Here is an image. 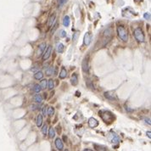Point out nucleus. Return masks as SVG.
<instances>
[{
  "mask_svg": "<svg viewBox=\"0 0 151 151\" xmlns=\"http://www.w3.org/2000/svg\"><path fill=\"white\" fill-rule=\"evenodd\" d=\"M99 116L102 118V120H103L105 123L110 124L115 120L114 115L109 110H100L99 112Z\"/></svg>",
  "mask_w": 151,
  "mask_h": 151,
  "instance_id": "1",
  "label": "nucleus"
},
{
  "mask_svg": "<svg viewBox=\"0 0 151 151\" xmlns=\"http://www.w3.org/2000/svg\"><path fill=\"white\" fill-rule=\"evenodd\" d=\"M116 30H117V33H118L119 37H120L122 41L126 42L128 40V33L123 26H118Z\"/></svg>",
  "mask_w": 151,
  "mask_h": 151,
  "instance_id": "2",
  "label": "nucleus"
},
{
  "mask_svg": "<svg viewBox=\"0 0 151 151\" xmlns=\"http://www.w3.org/2000/svg\"><path fill=\"white\" fill-rule=\"evenodd\" d=\"M133 35H134V37L136 38V40L138 42H140V43H143V42H144V34H143V31L141 28H136L133 31Z\"/></svg>",
  "mask_w": 151,
  "mask_h": 151,
  "instance_id": "3",
  "label": "nucleus"
},
{
  "mask_svg": "<svg viewBox=\"0 0 151 151\" xmlns=\"http://www.w3.org/2000/svg\"><path fill=\"white\" fill-rule=\"evenodd\" d=\"M82 71L84 72H88L89 71V56H86L84 59L82 60Z\"/></svg>",
  "mask_w": 151,
  "mask_h": 151,
  "instance_id": "4",
  "label": "nucleus"
},
{
  "mask_svg": "<svg viewBox=\"0 0 151 151\" xmlns=\"http://www.w3.org/2000/svg\"><path fill=\"white\" fill-rule=\"evenodd\" d=\"M91 40H92V37H91L90 32H87L85 35H84V38H83V43L86 46H88V45L91 43Z\"/></svg>",
  "mask_w": 151,
  "mask_h": 151,
  "instance_id": "5",
  "label": "nucleus"
},
{
  "mask_svg": "<svg viewBox=\"0 0 151 151\" xmlns=\"http://www.w3.org/2000/svg\"><path fill=\"white\" fill-rule=\"evenodd\" d=\"M88 125H89L90 127L94 128V127H96V126H99V121H98L95 118L91 117V118H89V120H88Z\"/></svg>",
  "mask_w": 151,
  "mask_h": 151,
  "instance_id": "6",
  "label": "nucleus"
},
{
  "mask_svg": "<svg viewBox=\"0 0 151 151\" xmlns=\"http://www.w3.org/2000/svg\"><path fill=\"white\" fill-rule=\"evenodd\" d=\"M51 52H52V46H48V47L47 48L46 51L44 52L43 55V60H46V59H48V58L50 57Z\"/></svg>",
  "mask_w": 151,
  "mask_h": 151,
  "instance_id": "7",
  "label": "nucleus"
},
{
  "mask_svg": "<svg viewBox=\"0 0 151 151\" xmlns=\"http://www.w3.org/2000/svg\"><path fill=\"white\" fill-rule=\"evenodd\" d=\"M104 96H105L106 99H110V100H117L116 95H115V94L114 93H112V92H106V93H104Z\"/></svg>",
  "mask_w": 151,
  "mask_h": 151,
  "instance_id": "8",
  "label": "nucleus"
},
{
  "mask_svg": "<svg viewBox=\"0 0 151 151\" xmlns=\"http://www.w3.org/2000/svg\"><path fill=\"white\" fill-rule=\"evenodd\" d=\"M54 143H55L56 148H57L59 150H63V149H64V143H63L62 140L59 138L55 140Z\"/></svg>",
  "mask_w": 151,
  "mask_h": 151,
  "instance_id": "9",
  "label": "nucleus"
},
{
  "mask_svg": "<svg viewBox=\"0 0 151 151\" xmlns=\"http://www.w3.org/2000/svg\"><path fill=\"white\" fill-rule=\"evenodd\" d=\"M110 134H111V142L113 143H118L119 142H120V139H119V137L115 134V132H110Z\"/></svg>",
  "mask_w": 151,
  "mask_h": 151,
  "instance_id": "10",
  "label": "nucleus"
},
{
  "mask_svg": "<svg viewBox=\"0 0 151 151\" xmlns=\"http://www.w3.org/2000/svg\"><path fill=\"white\" fill-rule=\"evenodd\" d=\"M66 76H67V71H66V70H65V67H62L60 72H59V78L65 79Z\"/></svg>",
  "mask_w": 151,
  "mask_h": 151,
  "instance_id": "11",
  "label": "nucleus"
},
{
  "mask_svg": "<svg viewBox=\"0 0 151 151\" xmlns=\"http://www.w3.org/2000/svg\"><path fill=\"white\" fill-rule=\"evenodd\" d=\"M70 23H71V20H70V17L68 15H65L64 17V20H63V25L65 27H68L70 26Z\"/></svg>",
  "mask_w": 151,
  "mask_h": 151,
  "instance_id": "12",
  "label": "nucleus"
},
{
  "mask_svg": "<svg viewBox=\"0 0 151 151\" xmlns=\"http://www.w3.org/2000/svg\"><path fill=\"white\" fill-rule=\"evenodd\" d=\"M78 83V76L76 74H73L72 75V77H71V84L73 86H76V84Z\"/></svg>",
  "mask_w": 151,
  "mask_h": 151,
  "instance_id": "13",
  "label": "nucleus"
},
{
  "mask_svg": "<svg viewBox=\"0 0 151 151\" xmlns=\"http://www.w3.org/2000/svg\"><path fill=\"white\" fill-rule=\"evenodd\" d=\"M46 49V43H43L39 45V49H38V54H42L44 52V50Z\"/></svg>",
  "mask_w": 151,
  "mask_h": 151,
  "instance_id": "14",
  "label": "nucleus"
},
{
  "mask_svg": "<svg viewBox=\"0 0 151 151\" xmlns=\"http://www.w3.org/2000/svg\"><path fill=\"white\" fill-rule=\"evenodd\" d=\"M42 124H43V115L39 114L37 117V126L38 127H41Z\"/></svg>",
  "mask_w": 151,
  "mask_h": 151,
  "instance_id": "15",
  "label": "nucleus"
},
{
  "mask_svg": "<svg viewBox=\"0 0 151 151\" xmlns=\"http://www.w3.org/2000/svg\"><path fill=\"white\" fill-rule=\"evenodd\" d=\"M43 73L42 71H37L36 74L34 75V78L36 80H41L43 79Z\"/></svg>",
  "mask_w": 151,
  "mask_h": 151,
  "instance_id": "16",
  "label": "nucleus"
},
{
  "mask_svg": "<svg viewBox=\"0 0 151 151\" xmlns=\"http://www.w3.org/2000/svg\"><path fill=\"white\" fill-rule=\"evenodd\" d=\"M55 18H56V15L55 14H53V15L50 16V18H49V20H48V26H52L53 24L54 23V21H55Z\"/></svg>",
  "mask_w": 151,
  "mask_h": 151,
  "instance_id": "17",
  "label": "nucleus"
},
{
  "mask_svg": "<svg viewBox=\"0 0 151 151\" xmlns=\"http://www.w3.org/2000/svg\"><path fill=\"white\" fill-rule=\"evenodd\" d=\"M48 135H49V138H54L55 137V130L54 128L50 127L49 128V131H48Z\"/></svg>",
  "mask_w": 151,
  "mask_h": 151,
  "instance_id": "18",
  "label": "nucleus"
},
{
  "mask_svg": "<svg viewBox=\"0 0 151 151\" xmlns=\"http://www.w3.org/2000/svg\"><path fill=\"white\" fill-rule=\"evenodd\" d=\"M34 100L37 102V103H42V101H43V97H42L40 94H36V95L34 96Z\"/></svg>",
  "mask_w": 151,
  "mask_h": 151,
  "instance_id": "19",
  "label": "nucleus"
},
{
  "mask_svg": "<svg viewBox=\"0 0 151 151\" xmlns=\"http://www.w3.org/2000/svg\"><path fill=\"white\" fill-rule=\"evenodd\" d=\"M48 89H50V90H52L53 88H54V80H53V79L48 80Z\"/></svg>",
  "mask_w": 151,
  "mask_h": 151,
  "instance_id": "20",
  "label": "nucleus"
},
{
  "mask_svg": "<svg viewBox=\"0 0 151 151\" xmlns=\"http://www.w3.org/2000/svg\"><path fill=\"white\" fill-rule=\"evenodd\" d=\"M64 51V45L62 43H58L57 44V52L59 53V54H61Z\"/></svg>",
  "mask_w": 151,
  "mask_h": 151,
  "instance_id": "21",
  "label": "nucleus"
},
{
  "mask_svg": "<svg viewBox=\"0 0 151 151\" xmlns=\"http://www.w3.org/2000/svg\"><path fill=\"white\" fill-rule=\"evenodd\" d=\"M40 86L42 87V89H45L48 87V81L47 80H43L41 81L40 82Z\"/></svg>",
  "mask_w": 151,
  "mask_h": 151,
  "instance_id": "22",
  "label": "nucleus"
},
{
  "mask_svg": "<svg viewBox=\"0 0 151 151\" xmlns=\"http://www.w3.org/2000/svg\"><path fill=\"white\" fill-rule=\"evenodd\" d=\"M47 114H48V115H49V116H52V115L54 114V108L48 107L47 110Z\"/></svg>",
  "mask_w": 151,
  "mask_h": 151,
  "instance_id": "23",
  "label": "nucleus"
},
{
  "mask_svg": "<svg viewBox=\"0 0 151 151\" xmlns=\"http://www.w3.org/2000/svg\"><path fill=\"white\" fill-rule=\"evenodd\" d=\"M33 90L35 91L36 93H40L41 92V90H42V87H41V86L39 85V84H37V85H35L34 86V87H33Z\"/></svg>",
  "mask_w": 151,
  "mask_h": 151,
  "instance_id": "24",
  "label": "nucleus"
},
{
  "mask_svg": "<svg viewBox=\"0 0 151 151\" xmlns=\"http://www.w3.org/2000/svg\"><path fill=\"white\" fill-rule=\"evenodd\" d=\"M54 67H53V66H50V67H48L47 70H46V74L48 76H50L53 74V71H54Z\"/></svg>",
  "mask_w": 151,
  "mask_h": 151,
  "instance_id": "25",
  "label": "nucleus"
},
{
  "mask_svg": "<svg viewBox=\"0 0 151 151\" xmlns=\"http://www.w3.org/2000/svg\"><path fill=\"white\" fill-rule=\"evenodd\" d=\"M94 148L97 150H107V148L104 146H99V145H97V144H94Z\"/></svg>",
  "mask_w": 151,
  "mask_h": 151,
  "instance_id": "26",
  "label": "nucleus"
},
{
  "mask_svg": "<svg viewBox=\"0 0 151 151\" xmlns=\"http://www.w3.org/2000/svg\"><path fill=\"white\" fill-rule=\"evenodd\" d=\"M42 132H43L44 135L47 134V132H48V125H47V124H45V125L43 126V129H42Z\"/></svg>",
  "mask_w": 151,
  "mask_h": 151,
  "instance_id": "27",
  "label": "nucleus"
},
{
  "mask_svg": "<svg viewBox=\"0 0 151 151\" xmlns=\"http://www.w3.org/2000/svg\"><path fill=\"white\" fill-rule=\"evenodd\" d=\"M143 17H144L145 20H150V14H149V13H144V15H143Z\"/></svg>",
  "mask_w": 151,
  "mask_h": 151,
  "instance_id": "28",
  "label": "nucleus"
},
{
  "mask_svg": "<svg viewBox=\"0 0 151 151\" xmlns=\"http://www.w3.org/2000/svg\"><path fill=\"white\" fill-rule=\"evenodd\" d=\"M59 37H66V32L64 30H61L60 31V34H59Z\"/></svg>",
  "mask_w": 151,
  "mask_h": 151,
  "instance_id": "29",
  "label": "nucleus"
},
{
  "mask_svg": "<svg viewBox=\"0 0 151 151\" xmlns=\"http://www.w3.org/2000/svg\"><path fill=\"white\" fill-rule=\"evenodd\" d=\"M58 28V25H57V23L55 24V25L54 26V28H52V30H51V33L52 34H54V31H55V30L57 29Z\"/></svg>",
  "mask_w": 151,
  "mask_h": 151,
  "instance_id": "30",
  "label": "nucleus"
},
{
  "mask_svg": "<svg viewBox=\"0 0 151 151\" xmlns=\"http://www.w3.org/2000/svg\"><path fill=\"white\" fill-rule=\"evenodd\" d=\"M66 1H67V0H59V6L61 7L63 4H65V3H66Z\"/></svg>",
  "mask_w": 151,
  "mask_h": 151,
  "instance_id": "31",
  "label": "nucleus"
},
{
  "mask_svg": "<svg viewBox=\"0 0 151 151\" xmlns=\"http://www.w3.org/2000/svg\"><path fill=\"white\" fill-rule=\"evenodd\" d=\"M77 37H78V33H77V32H76L74 35H73V40H74L75 42L77 40Z\"/></svg>",
  "mask_w": 151,
  "mask_h": 151,
  "instance_id": "32",
  "label": "nucleus"
},
{
  "mask_svg": "<svg viewBox=\"0 0 151 151\" xmlns=\"http://www.w3.org/2000/svg\"><path fill=\"white\" fill-rule=\"evenodd\" d=\"M46 108H47L46 106H44L43 108V115H46V114H47V109Z\"/></svg>",
  "mask_w": 151,
  "mask_h": 151,
  "instance_id": "33",
  "label": "nucleus"
},
{
  "mask_svg": "<svg viewBox=\"0 0 151 151\" xmlns=\"http://www.w3.org/2000/svg\"><path fill=\"white\" fill-rule=\"evenodd\" d=\"M145 121H146V123H148L149 125H150L151 123H150V119L149 118V119H145Z\"/></svg>",
  "mask_w": 151,
  "mask_h": 151,
  "instance_id": "34",
  "label": "nucleus"
},
{
  "mask_svg": "<svg viewBox=\"0 0 151 151\" xmlns=\"http://www.w3.org/2000/svg\"><path fill=\"white\" fill-rule=\"evenodd\" d=\"M151 132H150V131H149V132H147V136H149V138H151Z\"/></svg>",
  "mask_w": 151,
  "mask_h": 151,
  "instance_id": "35",
  "label": "nucleus"
},
{
  "mask_svg": "<svg viewBox=\"0 0 151 151\" xmlns=\"http://www.w3.org/2000/svg\"><path fill=\"white\" fill-rule=\"evenodd\" d=\"M63 139H64V141H65V142H66V141H67V138H66L65 136H64V137H63Z\"/></svg>",
  "mask_w": 151,
  "mask_h": 151,
  "instance_id": "36",
  "label": "nucleus"
},
{
  "mask_svg": "<svg viewBox=\"0 0 151 151\" xmlns=\"http://www.w3.org/2000/svg\"><path fill=\"white\" fill-rule=\"evenodd\" d=\"M57 128H58V131H59V132H60V126H58V127H57Z\"/></svg>",
  "mask_w": 151,
  "mask_h": 151,
  "instance_id": "37",
  "label": "nucleus"
},
{
  "mask_svg": "<svg viewBox=\"0 0 151 151\" xmlns=\"http://www.w3.org/2000/svg\"><path fill=\"white\" fill-rule=\"evenodd\" d=\"M80 94H79V92H76V96H80Z\"/></svg>",
  "mask_w": 151,
  "mask_h": 151,
  "instance_id": "38",
  "label": "nucleus"
},
{
  "mask_svg": "<svg viewBox=\"0 0 151 151\" xmlns=\"http://www.w3.org/2000/svg\"><path fill=\"white\" fill-rule=\"evenodd\" d=\"M136 1H142V0H136Z\"/></svg>",
  "mask_w": 151,
  "mask_h": 151,
  "instance_id": "39",
  "label": "nucleus"
},
{
  "mask_svg": "<svg viewBox=\"0 0 151 151\" xmlns=\"http://www.w3.org/2000/svg\"><path fill=\"white\" fill-rule=\"evenodd\" d=\"M58 1H59V0H58Z\"/></svg>",
  "mask_w": 151,
  "mask_h": 151,
  "instance_id": "40",
  "label": "nucleus"
}]
</instances>
